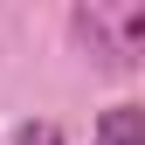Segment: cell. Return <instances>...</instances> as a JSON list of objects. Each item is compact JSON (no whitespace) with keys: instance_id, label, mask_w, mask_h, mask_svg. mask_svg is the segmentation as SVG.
Instances as JSON below:
<instances>
[{"instance_id":"7a4b0ae2","label":"cell","mask_w":145,"mask_h":145,"mask_svg":"<svg viewBox=\"0 0 145 145\" xmlns=\"http://www.w3.org/2000/svg\"><path fill=\"white\" fill-rule=\"evenodd\" d=\"M14 145H69V138H62V124H21Z\"/></svg>"},{"instance_id":"6da1fadb","label":"cell","mask_w":145,"mask_h":145,"mask_svg":"<svg viewBox=\"0 0 145 145\" xmlns=\"http://www.w3.org/2000/svg\"><path fill=\"white\" fill-rule=\"evenodd\" d=\"M90 145H145V111L138 104H111L97 118V131H90Z\"/></svg>"}]
</instances>
